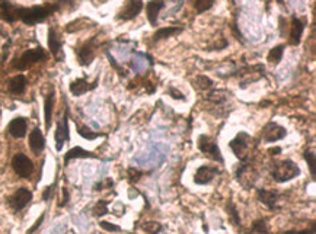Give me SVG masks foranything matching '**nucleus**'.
<instances>
[{"label":"nucleus","instance_id":"obj_40","mask_svg":"<svg viewBox=\"0 0 316 234\" xmlns=\"http://www.w3.org/2000/svg\"><path fill=\"white\" fill-rule=\"evenodd\" d=\"M43 221H44V214H43V215H41V217H40V218H38V221H37V222H35V224L32 225V228H29L28 233H27V234H32V233H34V231H35V230H37V228H38V227H40V225L43 224Z\"/></svg>","mask_w":316,"mask_h":234},{"label":"nucleus","instance_id":"obj_39","mask_svg":"<svg viewBox=\"0 0 316 234\" xmlns=\"http://www.w3.org/2000/svg\"><path fill=\"white\" fill-rule=\"evenodd\" d=\"M63 201L60 202V206H66V205L69 204V199H70V195H69V189L67 188H63Z\"/></svg>","mask_w":316,"mask_h":234},{"label":"nucleus","instance_id":"obj_4","mask_svg":"<svg viewBox=\"0 0 316 234\" xmlns=\"http://www.w3.org/2000/svg\"><path fill=\"white\" fill-rule=\"evenodd\" d=\"M197 146H198V150L201 151L202 154L205 157H208L210 160L217 161V163H223L225 161L222 153H220V148H219L213 137H210L207 134H202L197 140Z\"/></svg>","mask_w":316,"mask_h":234},{"label":"nucleus","instance_id":"obj_30","mask_svg":"<svg viewBox=\"0 0 316 234\" xmlns=\"http://www.w3.org/2000/svg\"><path fill=\"white\" fill-rule=\"evenodd\" d=\"M215 2L216 0H194V8L197 9L198 14H204L208 9H212Z\"/></svg>","mask_w":316,"mask_h":234},{"label":"nucleus","instance_id":"obj_29","mask_svg":"<svg viewBox=\"0 0 316 234\" xmlns=\"http://www.w3.org/2000/svg\"><path fill=\"white\" fill-rule=\"evenodd\" d=\"M251 233L252 234H268V227H267V221L265 219H257L252 227H251Z\"/></svg>","mask_w":316,"mask_h":234},{"label":"nucleus","instance_id":"obj_11","mask_svg":"<svg viewBox=\"0 0 316 234\" xmlns=\"http://www.w3.org/2000/svg\"><path fill=\"white\" fill-rule=\"evenodd\" d=\"M257 196L261 204H264L270 211L278 209V201H280V193L277 190L270 189H258Z\"/></svg>","mask_w":316,"mask_h":234},{"label":"nucleus","instance_id":"obj_38","mask_svg":"<svg viewBox=\"0 0 316 234\" xmlns=\"http://www.w3.org/2000/svg\"><path fill=\"white\" fill-rule=\"evenodd\" d=\"M54 188H56V185H51V186H48L47 189L43 192V201H50L51 199V196H53V193H54Z\"/></svg>","mask_w":316,"mask_h":234},{"label":"nucleus","instance_id":"obj_21","mask_svg":"<svg viewBox=\"0 0 316 234\" xmlns=\"http://www.w3.org/2000/svg\"><path fill=\"white\" fill-rule=\"evenodd\" d=\"M27 83H28V80H27V77L24 74H16L9 80V86L8 88H9L11 93L21 95V93H24V90L27 88Z\"/></svg>","mask_w":316,"mask_h":234},{"label":"nucleus","instance_id":"obj_37","mask_svg":"<svg viewBox=\"0 0 316 234\" xmlns=\"http://www.w3.org/2000/svg\"><path fill=\"white\" fill-rule=\"evenodd\" d=\"M105 186H108V188H113L114 186V182L111 180V179H105L103 182H99V183H96L95 185V188L93 189L95 190H102Z\"/></svg>","mask_w":316,"mask_h":234},{"label":"nucleus","instance_id":"obj_13","mask_svg":"<svg viewBox=\"0 0 316 234\" xmlns=\"http://www.w3.org/2000/svg\"><path fill=\"white\" fill-rule=\"evenodd\" d=\"M27 130H28V122L24 117L14 118L8 125V132L14 138H24L27 135Z\"/></svg>","mask_w":316,"mask_h":234},{"label":"nucleus","instance_id":"obj_28","mask_svg":"<svg viewBox=\"0 0 316 234\" xmlns=\"http://www.w3.org/2000/svg\"><path fill=\"white\" fill-rule=\"evenodd\" d=\"M108 201H105V199H101V201H98L96 205L93 206V215L95 217H98V218H101L103 215H107L108 214Z\"/></svg>","mask_w":316,"mask_h":234},{"label":"nucleus","instance_id":"obj_35","mask_svg":"<svg viewBox=\"0 0 316 234\" xmlns=\"http://www.w3.org/2000/svg\"><path fill=\"white\" fill-rule=\"evenodd\" d=\"M280 234H315V222L312 221L310 228H306V230H291V231H286V233Z\"/></svg>","mask_w":316,"mask_h":234},{"label":"nucleus","instance_id":"obj_43","mask_svg":"<svg viewBox=\"0 0 316 234\" xmlns=\"http://www.w3.org/2000/svg\"><path fill=\"white\" fill-rule=\"evenodd\" d=\"M202 230L205 231V233H208V225L205 224V225H202Z\"/></svg>","mask_w":316,"mask_h":234},{"label":"nucleus","instance_id":"obj_33","mask_svg":"<svg viewBox=\"0 0 316 234\" xmlns=\"http://www.w3.org/2000/svg\"><path fill=\"white\" fill-rule=\"evenodd\" d=\"M127 176H129V182L133 185V183H137L143 177L144 172H140L136 167H130L129 170H127Z\"/></svg>","mask_w":316,"mask_h":234},{"label":"nucleus","instance_id":"obj_7","mask_svg":"<svg viewBox=\"0 0 316 234\" xmlns=\"http://www.w3.org/2000/svg\"><path fill=\"white\" fill-rule=\"evenodd\" d=\"M12 169H14V172L19 177L28 179L29 176L32 175V172H34V163L24 153H18V154H15L14 159H12Z\"/></svg>","mask_w":316,"mask_h":234},{"label":"nucleus","instance_id":"obj_16","mask_svg":"<svg viewBox=\"0 0 316 234\" xmlns=\"http://www.w3.org/2000/svg\"><path fill=\"white\" fill-rule=\"evenodd\" d=\"M96 86H98V79H96L92 85H89L86 79L80 77V79L73 80L72 83H70V86H69V89H70L73 96H82V95H85L86 92L92 90V89H95Z\"/></svg>","mask_w":316,"mask_h":234},{"label":"nucleus","instance_id":"obj_5","mask_svg":"<svg viewBox=\"0 0 316 234\" xmlns=\"http://www.w3.org/2000/svg\"><path fill=\"white\" fill-rule=\"evenodd\" d=\"M44 59H45L44 50L41 47H37V48H32V50H27V51L18 59V61H15L14 67L15 69H18V70H25V69L31 67L32 64H35V63H38V61H43Z\"/></svg>","mask_w":316,"mask_h":234},{"label":"nucleus","instance_id":"obj_8","mask_svg":"<svg viewBox=\"0 0 316 234\" xmlns=\"http://www.w3.org/2000/svg\"><path fill=\"white\" fill-rule=\"evenodd\" d=\"M286 135L287 131L284 127L278 125L277 122H268L261 131V140L262 143H275L278 140H283Z\"/></svg>","mask_w":316,"mask_h":234},{"label":"nucleus","instance_id":"obj_31","mask_svg":"<svg viewBox=\"0 0 316 234\" xmlns=\"http://www.w3.org/2000/svg\"><path fill=\"white\" fill-rule=\"evenodd\" d=\"M142 228L147 234H158L162 231V224L156 222V221H149V222H144Z\"/></svg>","mask_w":316,"mask_h":234},{"label":"nucleus","instance_id":"obj_12","mask_svg":"<svg viewBox=\"0 0 316 234\" xmlns=\"http://www.w3.org/2000/svg\"><path fill=\"white\" fill-rule=\"evenodd\" d=\"M142 9H143V0H129L127 5L121 9V12L117 15V19L131 21L142 12Z\"/></svg>","mask_w":316,"mask_h":234},{"label":"nucleus","instance_id":"obj_22","mask_svg":"<svg viewBox=\"0 0 316 234\" xmlns=\"http://www.w3.org/2000/svg\"><path fill=\"white\" fill-rule=\"evenodd\" d=\"M53 106H54V92H50L44 102V118H45V128L50 130L51 127V115H53Z\"/></svg>","mask_w":316,"mask_h":234},{"label":"nucleus","instance_id":"obj_14","mask_svg":"<svg viewBox=\"0 0 316 234\" xmlns=\"http://www.w3.org/2000/svg\"><path fill=\"white\" fill-rule=\"evenodd\" d=\"M93 41L95 38L89 40L87 43L82 45L77 51V59H79V63L82 66H89L93 59H95V47H93Z\"/></svg>","mask_w":316,"mask_h":234},{"label":"nucleus","instance_id":"obj_10","mask_svg":"<svg viewBox=\"0 0 316 234\" xmlns=\"http://www.w3.org/2000/svg\"><path fill=\"white\" fill-rule=\"evenodd\" d=\"M219 175V169L216 167V166H208V164H202L200 166L198 169H197V172H195V175H194V183L195 185H208L213 179H215V176Z\"/></svg>","mask_w":316,"mask_h":234},{"label":"nucleus","instance_id":"obj_19","mask_svg":"<svg viewBox=\"0 0 316 234\" xmlns=\"http://www.w3.org/2000/svg\"><path fill=\"white\" fill-rule=\"evenodd\" d=\"M290 27H291V31H290V44L299 45L300 44V41H302L304 24H303L297 16H293V18H291V25H290Z\"/></svg>","mask_w":316,"mask_h":234},{"label":"nucleus","instance_id":"obj_36","mask_svg":"<svg viewBox=\"0 0 316 234\" xmlns=\"http://www.w3.org/2000/svg\"><path fill=\"white\" fill-rule=\"evenodd\" d=\"M168 93L171 95V98H173V99H178V101H185V99H187V98L184 96V93H182V92L176 90L175 88L168 89Z\"/></svg>","mask_w":316,"mask_h":234},{"label":"nucleus","instance_id":"obj_20","mask_svg":"<svg viewBox=\"0 0 316 234\" xmlns=\"http://www.w3.org/2000/svg\"><path fill=\"white\" fill-rule=\"evenodd\" d=\"M72 159H98V156L82 147H73L64 156V164H67Z\"/></svg>","mask_w":316,"mask_h":234},{"label":"nucleus","instance_id":"obj_41","mask_svg":"<svg viewBox=\"0 0 316 234\" xmlns=\"http://www.w3.org/2000/svg\"><path fill=\"white\" fill-rule=\"evenodd\" d=\"M107 57H108V60H110V64H111V66L114 67L115 70H120V66L117 64V61H115V59H114V57H113V56H111V54H110V53H107Z\"/></svg>","mask_w":316,"mask_h":234},{"label":"nucleus","instance_id":"obj_3","mask_svg":"<svg viewBox=\"0 0 316 234\" xmlns=\"http://www.w3.org/2000/svg\"><path fill=\"white\" fill-rule=\"evenodd\" d=\"M254 144V138L251 135H248L246 132H239L232 141L229 143L230 150L233 151V154L239 159L241 161L248 160V154L249 150L252 148Z\"/></svg>","mask_w":316,"mask_h":234},{"label":"nucleus","instance_id":"obj_26","mask_svg":"<svg viewBox=\"0 0 316 234\" xmlns=\"http://www.w3.org/2000/svg\"><path fill=\"white\" fill-rule=\"evenodd\" d=\"M283 54H284V45H277V47H274V48L270 50L267 59L273 64H278L283 60Z\"/></svg>","mask_w":316,"mask_h":234},{"label":"nucleus","instance_id":"obj_24","mask_svg":"<svg viewBox=\"0 0 316 234\" xmlns=\"http://www.w3.org/2000/svg\"><path fill=\"white\" fill-rule=\"evenodd\" d=\"M226 214L229 217V221L232 222V225L241 227V217H239L238 208H236V205L233 204L232 201H228V204H226Z\"/></svg>","mask_w":316,"mask_h":234},{"label":"nucleus","instance_id":"obj_18","mask_svg":"<svg viewBox=\"0 0 316 234\" xmlns=\"http://www.w3.org/2000/svg\"><path fill=\"white\" fill-rule=\"evenodd\" d=\"M47 43H48V48L51 51V54L60 61L61 59V40L58 38L57 32L54 28H48V37H47Z\"/></svg>","mask_w":316,"mask_h":234},{"label":"nucleus","instance_id":"obj_2","mask_svg":"<svg viewBox=\"0 0 316 234\" xmlns=\"http://www.w3.org/2000/svg\"><path fill=\"white\" fill-rule=\"evenodd\" d=\"M270 175L277 183H286L300 176V167L293 160L274 161L270 167Z\"/></svg>","mask_w":316,"mask_h":234},{"label":"nucleus","instance_id":"obj_23","mask_svg":"<svg viewBox=\"0 0 316 234\" xmlns=\"http://www.w3.org/2000/svg\"><path fill=\"white\" fill-rule=\"evenodd\" d=\"M182 32V28L179 27H166V28H160L155 32L153 38L159 41V40H165V38H169V37H173L176 34H181Z\"/></svg>","mask_w":316,"mask_h":234},{"label":"nucleus","instance_id":"obj_6","mask_svg":"<svg viewBox=\"0 0 316 234\" xmlns=\"http://www.w3.org/2000/svg\"><path fill=\"white\" fill-rule=\"evenodd\" d=\"M54 138H56V150L57 151H61L63 147H64V143H67L70 140V131H69V108H66V112H64L63 118L58 119Z\"/></svg>","mask_w":316,"mask_h":234},{"label":"nucleus","instance_id":"obj_27","mask_svg":"<svg viewBox=\"0 0 316 234\" xmlns=\"http://www.w3.org/2000/svg\"><path fill=\"white\" fill-rule=\"evenodd\" d=\"M77 132H79V135L80 137H83L85 140L87 141H92V140H95V138H99L102 137L101 132H96V131H92L90 128H87V127H77Z\"/></svg>","mask_w":316,"mask_h":234},{"label":"nucleus","instance_id":"obj_42","mask_svg":"<svg viewBox=\"0 0 316 234\" xmlns=\"http://www.w3.org/2000/svg\"><path fill=\"white\" fill-rule=\"evenodd\" d=\"M268 153H270V156H278L281 153V147H273L268 150Z\"/></svg>","mask_w":316,"mask_h":234},{"label":"nucleus","instance_id":"obj_25","mask_svg":"<svg viewBox=\"0 0 316 234\" xmlns=\"http://www.w3.org/2000/svg\"><path fill=\"white\" fill-rule=\"evenodd\" d=\"M303 157H304V160L307 163V167H309V170H310V176H312V179L315 180L316 179V154L313 150H306L304 151V154H303Z\"/></svg>","mask_w":316,"mask_h":234},{"label":"nucleus","instance_id":"obj_34","mask_svg":"<svg viewBox=\"0 0 316 234\" xmlns=\"http://www.w3.org/2000/svg\"><path fill=\"white\" fill-rule=\"evenodd\" d=\"M99 225H101L105 231H110V233H115V231H120V230H121L118 225L111 224V222H107V221H101V222H99Z\"/></svg>","mask_w":316,"mask_h":234},{"label":"nucleus","instance_id":"obj_1","mask_svg":"<svg viewBox=\"0 0 316 234\" xmlns=\"http://www.w3.org/2000/svg\"><path fill=\"white\" fill-rule=\"evenodd\" d=\"M58 3L54 5H45V6H32V8H16L15 9V18L21 19L27 25H35L44 22L51 14L58 11Z\"/></svg>","mask_w":316,"mask_h":234},{"label":"nucleus","instance_id":"obj_17","mask_svg":"<svg viewBox=\"0 0 316 234\" xmlns=\"http://www.w3.org/2000/svg\"><path fill=\"white\" fill-rule=\"evenodd\" d=\"M28 143L29 148L32 150L34 154H40L44 150V147H45V138H44L43 132H41V130H40L38 127L34 128V130L31 131Z\"/></svg>","mask_w":316,"mask_h":234},{"label":"nucleus","instance_id":"obj_9","mask_svg":"<svg viewBox=\"0 0 316 234\" xmlns=\"http://www.w3.org/2000/svg\"><path fill=\"white\" fill-rule=\"evenodd\" d=\"M32 199V192L27 188H19L15 192L14 195L8 199V204L12 208V211L18 212L21 209H24Z\"/></svg>","mask_w":316,"mask_h":234},{"label":"nucleus","instance_id":"obj_32","mask_svg":"<svg viewBox=\"0 0 316 234\" xmlns=\"http://www.w3.org/2000/svg\"><path fill=\"white\" fill-rule=\"evenodd\" d=\"M195 86L197 89H200V90H208V89H212L213 86V82L207 77V76H198L197 79H195Z\"/></svg>","mask_w":316,"mask_h":234},{"label":"nucleus","instance_id":"obj_44","mask_svg":"<svg viewBox=\"0 0 316 234\" xmlns=\"http://www.w3.org/2000/svg\"><path fill=\"white\" fill-rule=\"evenodd\" d=\"M73 0H58V3H70Z\"/></svg>","mask_w":316,"mask_h":234},{"label":"nucleus","instance_id":"obj_15","mask_svg":"<svg viewBox=\"0 0 316 234\" xmlns=\"http://www.w3.org/2000/svg\"><path fill=\"white\" fill-rule=\"evenodd\" d=\"M163 6H165L163 0H149L146 3V14H147V19H149L152 27L158 25L159 14L163 9Z\"/></svg>","mask_w":316,"mask_h":234}]
</instances>
